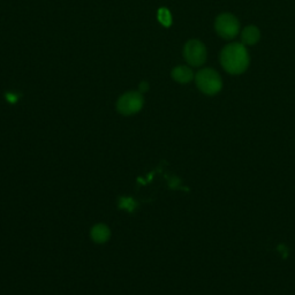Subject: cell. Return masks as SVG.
Returning <instances> with one entry per match:
<instances>
[{
  "label": "cell",
  "mask_w": 295,
  "mask_h": 295,
  "mask_svg": "<svg viewBox=\"0 0 295 295\" xmlns=\"http://www.w3.org/2000/svg\"><path fill=\"white\" fill-rule=\"evenodd\" d=\"M220 62L226 72L231 74H241L249 65L248 52L242 44H230L221 51Z\"/></svg>",
  "instance_id": "1"
},
{
  "label": "cell",
  "mask_w": 295,
  "mask_h": 295,
  "mask_svg": "<svg viewBox=\"0 0 295 295\" xmlns=\"http://www.w3.org/2000/svg\"><path fill=\"white\" fill-rule=\"evenodd\" d=\"M196 84L199 89L206 95H215L221 89V80L214 69H202L196 74Z\"/></svg>",
  "instance_id": "2"
},
{
  "label": "cell",
  "mask_w": 295,
  "mask_h": 295,
  "mask_svg": "<svg viewBox=\"0 0 295 295\" xmlns=\"http://www.w3.org/2000/svg\"><path fill=\"white\" fill-rule=\"evenodd\" d=\"M143 106V97L141 93H124L118 99L117 109L123 115H132L138 113Z\"/></svg>",
  "instance_id": "3"
},
{
  "label": "cell",
  "mask_w": 295,
  "mask_h": 295,
  "mask_svg": "<svg viewBox=\"0 0 295 295\" xmlns=\"http://www.w3.org/2000/svg\"><path fill=\"white\" fill-rule=\"evenodd\" d=\"M216 30L221 37L230 39L235 37L239 32V21L232 14L225 13L219 15L216 20Z\"/></svg>",
  "instance_id": "4"
},
{
  "label": "cell",
  "mask_w": 295,
  "mask_h": 295,
  "mask_svg": "<svg viewBox=\"0 0 295 295\" xmlns=\"http://www.w3.org/2000/svg\"><path fill=\"white\" fill-rule=\"evenodd\" d=\"M184 56L186 62L191 66H201L206 59L205 47L196 39H191L185 45Z\"/></svg>",
  "instance_id": "5"
},
{
  "label": "cell",
  "mask_w": 295,
  "mask_h": 295,
  "mask_svg": "<svg viewBox=\"0 0 295 295\" xmlns=\"http://www.w3.org/2000/svg\"><path fill=\"white\" fill-rule=\"evenodd\" d=\"M193 77L194 75L191 69L186 66L175 67L172 71V78L179 83H188V82L193 80Z\"/></svg>",
  "instance_id": "6"
},
{
  "label": "cell",
  "mask_w": 295,
  "mask_h": 295,
  "mask_svg": "<svg viewBox=\"0 0 295 295\" xmlns=\"http://www.w3.org/2000/svg\"><path fill=\"white\" fill-rule=\"evenodd\" d=\"M91 238L97 243L106 242L109 238V230L106 225L98 224L95 225L91 230Z\"/></svg>",
  "instance_id": "7"
},
{
  "label": "cell",
  "mask_w": 295,
  "mask_h": 295,
  "mask_svg": "<svg viewBox=\"0 0 295 295\" xmlns=\"http://www.w3.org/2000/svg\"><path fill=\"white\" fill-rule=\"evenodd\" d=\"M260 39V31L256 27L249 26L242 31V41L245 44L252 45Z\"/></svg>",
  "instance_id": "8"
},
{
  "label": "cell",
  "mask_w": 295,
  "mask_h": 295,
  "mask_svg": "<svg viewBox=\"0 0 295 295\" xmlns=\"http://www.w3.org/2000/svg\"><path fill=\"white\" fill-rule=\"evenodd\" d=\"M158 20H159V22L162 23L163 26L165 27L171 26L172 16L167 8H160V10L158 11Z\"/></svg>",
  "instance_id": "9"
},
{
  "label": "cell",
  "mask_w": 295,
  "mask_h": 295,
  "mask_svg": "<svg viewBox=\"0 0 295 295\" xmlns=\"http://www.w3.org/2000/svg\"><path fill=\"white\" fill-rule=\"evenodd\" d=\"M149 89V86L147 82H142L141 84H140V93H145Z\"/></svg>",
  "instance_id": "10"
},
{
  "label": "cell",
  "mask_w": 295,
  "mask_h": 295,
  "mask_svg": "<svg viewBox=\"0 0 295 295\" xmlns=\"http://www.w3.org/2000/svg\"><path fill=\"white\" fill-rule=\"evenodd\" d=\"M6 98L10 100L11 103H15V100H16V97L13 96V95H11V93H7V95H6Z\"/></svg>",
  "instance_id": "11"
}]
</instances>
